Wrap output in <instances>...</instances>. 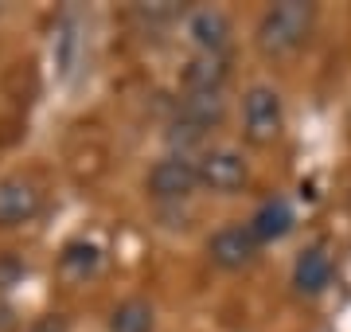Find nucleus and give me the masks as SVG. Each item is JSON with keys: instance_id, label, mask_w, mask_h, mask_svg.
<instances>
[{"instance_id": "1", "label": "nucleus", "mask_w": 351, "mask_h": 332, "mask_svg": "<svg viewBox=\"0 0 351 332\" xmlns=\"http://www.w3.org/2000/svg\"><path fill=\"white\" fill-rule=\"evenodd\" d=\"M316 8L304 0H281L274 8H265L258 20V51L262 55H293L297 47H304V39L313 36Z\"/></svg>"}, {"instance_id": "2", "label": "nucleus", "mask_w": 351, "mask_h": 332, "mask_svg": "<svg viewBox=\"0 0 351 332\" xmlns=\"http://www.w3.org/2000/svg\"><path fill=\"white\" fill-rule=\"evenodd\" d=\"M242 133L250 145H274L285 133V102L274 86H250L242 98Z\"/></svg>"}, {"instance_id": "3", "label": "nucleus", "mask_w": 351, "mask_h": 332, "mask_svg": "<svg viewBox=\"0 0 351 332\" xmlns=\"http://www.w3.org/2000/svg\"><path fill=\"white\" fill-rule=\"evenodd\" d=\"M195 168H199V188H211L219 195H234L246 188L250 180V165L239 149L230 145H211L195 156Z\"/></svg>"}, {"instance_id": "4", "label": "nucleus", "mask_w": 351, "mask_h": 332, "mask_svg": "<svg viewBox=\"0 0 351 332\" xmlns=\"http://www.w3.org/2000/svg\"><path fill=\"white\" fill-rule=\"evenodd\" d=\"M145 188H149V195L160 200V204H180V200H188V195L199 188V168H195L191 156L168 153L164 161H156V165L149 168Z\"/></svg>"}, {"instance_id": "5", "label": "nucleus", "mask_w": 351, "mask_h": 332, "mask_svg": "<svg viewBox=\"0 0 351 332\" xmlns=\"http://www.w3.org/2000/svg\"><path fill=\"white\" fill-rule=\"evenodd\" d=\"M230 36H234V27H230V16L223 8H191L184 16V39H188L195 55H226L230 47Z\"/></svg>"}, {"instance_id": "6", "label": "nucleus", "mask_w": 351, "mask_h": 332, "mask_svg": "<svg viewBox=\"0 0 351 332\" xmlns=\"http://www.w3.org/2000/svg\"><path fill=\"white\" fill-rule=\"evenodd\" d=\"M207 258H211L219 270L226 274H239V270L254 266V258H258V239L250 235L246 223H226L219 227L207 239Z\"/></svg>"}, {"instance_id": "7", "label": "nucleus", "mask_w": 351, "mask_h": 332, "mask_svg": "<svg viewBox=\"0 0 351 332\" xmlns=\"http://www.w3.org/2000/svg\"><path fill=\"white\" fill-rule=\"evenodd\" d=\"M43 195L24 176H0V227H24L39 215Z\"/></svg>"}, {"instance_id": "8", "label": "nucleus", "mask_w": 351, "mask_h": 332, "mask_svg": "<svg viewBox=\"0 0 351 332\" xmlns=\"http://www.w3.org/2000/svg\"><path fill=\"white\" fill-rule=\"evenodd\" d=\"M230 78V59L226 55H191L188 67L180 71V82L191 94H223Z\"/></svg>"}, {"instance_id": "9", "label": "nucleus", "mask_w": 351, "mask_h": 332, "mask_svg": "<svg viewBox=\"0 0 351 332\" xmlns=\"http://www.w3.org/2000/svg\"><path fill=\"white\" fill-rule=\"evenodd\" d=\"M293 223H297V219H293L289 200L277 195V200H265V204L254 211L246 227H250V235L258 239V246H262V243H281L289 230H293Z\"/></svg>"}, {"instance_id": "10", "label": "nucleus", "mask_w": 351, "mask_h": 332, "mask_svg": "<svg viewBox=\"0 0 351 332\" xmlns=\"http://www.w3.org/2000/svg\"><path fill=\"white\" fill-rule=\"evenodd\" d=\"M226 117V98L223 94H184V102L176 110V121H184V126L199 129V133H211V129L223 126Z\"/></svg>"}, {"instance_id": "11", "label": "nucleus", "mask_w": 351, "mask_h": 332, "mask_svg": "<svg viewBox=\"0 0 351 332\" xmlns=\"http://www.w3.org/2000/svg\"><path fill=\"white\" fill-rule=\"evenodd\" d=\"M328 281H332V258H328L324 246H308L301 258H297V266H293V285H297V294L304 297H316L328 289Z\"/></svg>"}, {"instance_id": "12", "label": "nucleus", "mask_w": 351, "mask_h": 332, "mask_svg": "<svg viewBox=\"0 0 351 332\" xmlns=\"http://www.w3.org/2000/svg\"><path fill=\"white\" fill-rule=\"evenodd\" d=\"M101 246L94 243V239H71V243L59 250V270H63L66 278H75V281H86L94 278L101 270Z\"/></svg>"}, {"instance_id": "13", "label": "nucleus", "mask_w": 351, "mask_h": 332, "mask_svg": "<svg viewBox=\"0 0 351 332\" xmlns=\"http://www.w3.org/2000/svg\"><path fill=\"white\" fill-rule=\"evenodd\" d=\"M110 332H152L156 329V313L145 297H129L121 305L110 309V320H106Z\"/></svg>"}, {"instance_id": "14", "label": "nucleus", "mask_w": 351, "mask_h": 332, "mask_svg": "<svg viewBox=\"0 0 351 332\" xmlns=\"http://www.w3.org/2000/svg\"><path fill=\"white\" fill-rule=\"evenodd\" d=\"M24 270H20V262L16 258H0V289H12V281L20 278Z\"/></svg>"}]
</instances>
